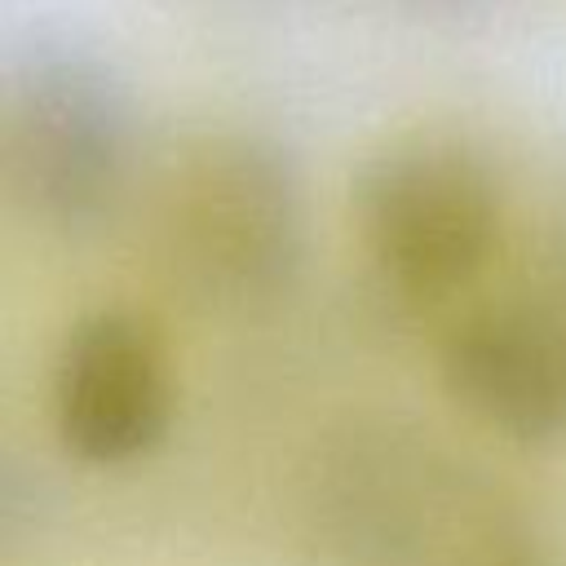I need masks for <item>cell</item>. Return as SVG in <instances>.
I'll return each mask as SVG.
<instances>
[{"instance_id": "obj_1", "label": "cell", "mask_w": 566, "mask_h": 566, "mask_svg": "<svg viewBox=\"0 0 566 566\" xmlns=\"http://www.w3.org/2000/svg\"><path fill=\"white\" fill-rule=\"evenodd\" d=\"M318 522L345 566H553L544 531L500 482L394 420L327 447Z\"/></svg>"}, {"instance_id": "obj_2", "label": "cell", "mask_w": 566, "mask_h": 566, "mask_svg": "<svg viewBox=\"0 0 566 566\" xmlns=\"http://www.w3.org/2000/svg\"><path fill=\"white\" fill-rule=\"evenodd\" d=\"M301 243V181L292 159L265 137L212 133L168 168L159 256L199 305H265L292 283Z\"/></svg>"}, {"instance_id": "obj_3", "label": "cell", "mask_w": 566, "mask_h": 566, "mask_svg": "<svg viewBox=\"0 0 566 566\" xmlns=\"http://www.w3.org/2000/svg\"><path fill=\"white\" fill-rule=\"evenodd\" d=\"M354 226L376 274L442 301L469 287L500 248L504 195L486 159L451 137H402L354 177Z\"/></svg>"}, {"instance_id": "obj_4", "label": "cell", "mask_w": 566, "mask_h": 566, "mask_svg": "<svg viewBox=\"0 0 566 566\" xmlns=\"http://www.w3.org/2000/svg\"><path fill=\"white\" fill-rule=\"evenodd\" d=\"M0 164L35 226L93 234L128 177V106L106 66L84 53H31L9 80Z\"/></svg>"}, {"instance_id": "obj_5", "label": "cell", "mask_w": 566, "mask_h": 566, "mask_svg": "<svg viewBox=\"0 0 566 566\" xmlns=\"http://www.w3.org/2000/svg\"><path fill=\"white\" fill-rule=\"evenodd\" d=\"M172 416L168 340L150 314L102 305L80 314L53 358V429L84 464L146 455Z\"/></svg>"}, {"instance_id": "obj_6", "label": "cell", "mask_w": 566, "mask_h": 566, "mask_svg": "<svg viewBox=\"0 0 566 566\" xmlns=\"http://www.w3.org/2000/svg\"><path fill=\"white\" fill-rule=\"evenodd\" d=\"M438 376L464 416L509 442L539 447L566 433V327L544 296L460 314L438 345Z\"/></svg>"}, {"instance_id": "obj_7", "label": "cell", "mask_w": 566, "mask_h": 566, "mask_svg": "<svg viewBox=\"0 0 566 566\" xmlns=\"http://www.w3.org/2000/svg\"><path fill=\"white\" fill-rule=\"evenodd\" d=\"M548 305H553V314L562 318V327H566V226H562V234H557V243H553V261H548V287L539 292Z\"/></svg>"}]
</instances>
